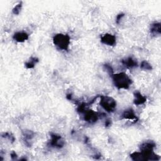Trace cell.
<instances>
[{
    "instance_id": "ffe728a7",
    "label": "cell",
    "mask_w": 161,
    "mask_h": 161,
    "mask_svg": "<svg viewBox=\"0 0 161 161\" xmlns=\"http://www.w3.org/2000/svg\"><path fill=\"white\" fill-rule=\"evenodd\" d=\"M125 16V14L124 13H119V14H118V15H117V16H116V23H119V21H120V20L122 19V18L123 17Z\"/></svg>"
},
{
    "instance_id": "7c38bea8",
    "label": "cell",
    "mask_w": 161,
    "mask_h": 161,
    "mask_svg": "<svg viewBox=\"0 0 161 161\" xmlns=\"http://www.w3.org/2000/svg\"><path fill=\"white\" fill-rule=\"evenodd\" d=\"M23 140L25 143V144L28 147H30L31 144L30 143V141L32 140V138L34 137V133L31 130H24L23 131Z\"/></svg>"
},
{
    "instance_id": "7a4b0ae2",
    "label": "cell",
    "mask_w": 161,
    "mask_h": 161,
    "mask_svg": "<svg viewBox=\"0 0 161 161\" xmlns=\"http://www.w3.org/2000/svg\"><path fill=\"white\" fill-rule=\"evenodd\" d=\"M111 76L114 86L119 89H128L132 83L131 79L125 72L113 74Z\"/></svg>"
},
{
    "instance_id": "603a6c76",
    "label": "cell",
    "mask_w": 161,
    "mask_h": 161,
    "mask_svg": "<svg viewBox=\"0 0 161 161\" xmlns=\"http://www.w3.org/2000/svg\"><path fill=\"white\" fill-rule=\"evenodd\" d=\"M72 94H70V93H69V94H67V96H66V97H67V99H68V100H72Z\"/></svg>"
},
{
    "instance_id": "44dd1931",
    "label": "cell",
    "mask_w": 161,
    "mask_h": 161,
    "mask_svg": "<svg viewBox=\"0 0 161 161\" xmlns=\"http://www.w3.org/2000/svg\"><path fill=\"white\" fill-rule=\"evenodd\" d=\"M17 154H16V153L15 152H12L11 153V158L13 159V160H15V159H16V158H17Z\"/></svg>"
},
{
    "instance_id": "2e32d148",
    "label": "cell",
    "mask_w": 161,
    "mask_h": 161,
    "mask_svg": "<svg viewBox=\"0 0 161 161\" xmlns=\"http://www.w3.org/2000/svg\"><path fill=\"white\" fill-rule=\"evenodd\" d=\"M140 68L145 70H151L152 69V65L146 60H143L140 64Z\"/></svg>"
},
{
    "instance_id": "ba28073f",
    "label": "cell",
    "mask_w": 161,
    "mask_h": 161,
    "mask_svg": "<svg viewBox=\"0 0 161 161\" xmlns=\"http://www.w3.org/2000/svg\"><path fill=\"white\" fill-rule=\"evenodd\" d=\"M121 118L125 119H129V120H133L136 121L138 120V118L134 111V110L130 108L126 109H125L122 115H121Z\"/></svg>"
},
{
    "instance_id": "7402d4cb",
    "label": "cell",
    "mask_w": 161,
    "mask_h": 161,
    "mask_svg": "<svg viewBox=\"0 0 161 161\" xmlns=\"http://www.w3.org/2000/svg\"><path fill=\"white\" fill-rule=\"evenodd\" d=\"M111 119H107L105 121V126L108 127V126H111Z\"/></svg>"
},
{
    "instance_id": "6da1fadb",
    "label": "cell",
    "mask_w": 161,
    "mask_h": 161,
    "mask_svg": "<svg viewBox=\"0 0 161 161\" xmlns=\"http://www.w3.org/2000/svg\"><path fill=\"white\" fill-rule=\"evenodd\" d=\"M155 143L153 141H146L140 146V152L143 156L145 160H159L160 157L153 152Z\"/></svg>"
},
{
    "instance_id": "4fadbf2b",
    "label": "cell",
    "mask_w": 161,
    "mask_h": 161,
    "mask_svg": "<svg viewBox=\"0 0 161 161\" xmlns=\"http://www.w3.org/2000/svg\"><path fill=\"white\" fill-rule=\"evenodd\" d=\"M150 33L153 35H159L161 33V27L160 23H153L150 26Z\"/></svg>"
},
{
    "instance_id": "277c9868",
    "label": "cell",
    "mask_w": 161,
    "mask_h": 161,
    "mask_svg": "<svg viewBox=\"0 0 161 161\" xmlns=\"http://www.w3.org/2000/svg\"><path fill=\"white\" fill-rule=\"evenodd\" d=\"M100 105L107 112L112 113L116 108V101L112 97L101 96L100 97Z\"/></svg>"
},
{
    "instance_id": "5b68a950",
    "label": "cell",
    "mask_w": 161,
    "mask_h": 161,
    "mask_svg": "<svg viewBox=\"0 0 161 161\" xmlns=\"http://www.w3.org/2000/svg\"><path fill=\"white\" fill-rule=\"evenodd\" d=\"M50 136L51 139L48 143L49 147H53V148H61L64 147V140L62 138L61 136L51 133H50Z\"/></svg>"
},
{
    "instance_id": "8992f818",
    "label": "cell",
    "mask_w": 161,
    "mask_h": 161,
    "mask_svg": "<svg viewBox=\"0 0 161 161\" xmlns=\"http://www.w3.org/2000/svg\"><path fill=\"white\" fill-rule=\"evenodd\" d=\"M83 113L84 119L89 123H94L99 118V114L97 113L92 109H86Z\"/></svg>"
},
{
    "instance_id": "9a60e30c",
    "label": "cell",
    "mask_w": 161,
    "mask_h": 161,
    "mask_svg": "<svg viewBox=\"0 0 161 161\" xmlns=\"http://www.w3.org/2000/svg\"><path fill=\"white\" fill-rule=\"evenodd\" d=\"M131 158L134 161H145L141 152H135L130 154Z\"/></svg>"
},
{
    "instance_id": "30bf717a",
    "label": "cell",
    "mask_w": 161,
    "mask_h": 161,
    "mask_svg": "<svg viewBox=\"0 0 161 161\" xmlns=\"http://www.w3.org/2000/svg\"><path fill=\"white\" fill-rule=\"evenodd\" d=\"M133 103L135 105L139 106L143 104L147 101V97L143 96L139 91H135L134 92Z\"/></svg>"
},
{
    "instance_id": "d6986e66",
    "label": "cell",
    "mask_w": 161,
    "mask_h": 161,
    "mask_svg": "<svg viewBox=\"0 0 161 161\" xmlns=\"http://www.w3.org/2000/svg\"><path fill=\"white\" fill-rule=\"evenodd\" d=\"M2 136L8 138V139L9 140H10L12 143H13V142L15 141V138L14 137V136H13L11 133H8V132L4 133L2 135Z\"/></svg>"
},
{
    "instance_id": "3957f363",
    "label": "cell",
    "mask_w": 161,
    "mask_h": 161,
    "mask_svg": "<svg viewBox=\"0 0 161 161\" xmlns=\"http://www.w3.org/2000/svg\"><path fill=\"white\" fill-rule=\"evenodd\" d=\"M53 44L59 49L67 50L70 43V38L68 35L58 33L53 38Z\"/></svg>"
},
{
    "instance_id": "e0dca14e",
    "label": "cell",
    "mask_w": 161,
    "mask_h": 161,
    "mask_svg": "<svg viewBox=\"0 0 161 161\" xmlns=\"http://www.w3.org/2000/svg\"><path fill=\"white\" fill-rule=\"evenodd\" d=\"M21 8H22V2L19 3L18 4H16L13 9V13L14 14H19V13H20L21 10Z\"/></svg>"
},
{
    "instance_id": "8fae6325",
    "label": "cell",
    "mask_w": 161,
    "mask_h": 161,
    "mask_svg": "<svg viewBox=\"0 0 161 161\" xmlns=\"http://www.w3.org/2000/svg\"><path fill=\"white\" fill-rule=\"evenodd\" d=\"M121 62L124 66H125L128 69L134 68L135 67H137V65H138L136 60L133 59L132 57H130L121 60Z\"/></svg>"
},
{
    "instance_id": "52a82bcc",
    "label": "cell",
    "mask_w": 161,
    "mask_h": 161,
    "mask_svg": "<svg viewBox=\"0 0 161 161\" xmlns=\"http://www.w3.org/2000/svg\"><path fill=\"white\" fill-rule=\"evenodd\" d=\"M101 42L108 46H114L116 43V38L114 35L109 33H106L101 38Z\"/></svg>"
},
{
    "instance_id": "5bb4252c",
    "label": "cell",
    "mask_w": 161,
    "mask_h": 161,
    "mask_svg": "<svg viewBox=\"0 0 161 161\" xmlns=\"http://www.w3.org/2000/svg\"><path fill=\"white\" fill-rule=\"evenodd\" d=\"M38 62V58L35 57H31L28 61H27L25 65L27 69H33L34 68L35 64Z\"/></svg>"
},
{
    "instance_id": "ac0fdd59",
    "label": "cell",
    "mask_w": 161,
    "mask_h": 161,
    "mask_svg": "<svg viewBox=\"0 0 161 161\" xmlns=\"http://www.w3.org/2000/svg\"><path fill=\"white\" fill-rule=\"evenodd\" d=\"M103 68H104V70L105 71H106V72L109 74L110 75H112L113 74V69L112 68V67L108 64H105L104 65H103Z\"/></svg>"
},
{
    "instance_id": "9c48e42d",
    "label": "cell",
    "mask_w": 161,
    "mask_h": 161,
    "mask_svg": "<svg viewBox=\"0 0 161 161\" xmlns=\"http://www.w3.org/2000/svg\"><path fill=\"white\" fill-rule=\"evenodd\" d=\"M28 34L25 31H17L13 35V38L17 42H24L28 39Z\"/></svg>"
}]
</instances>
